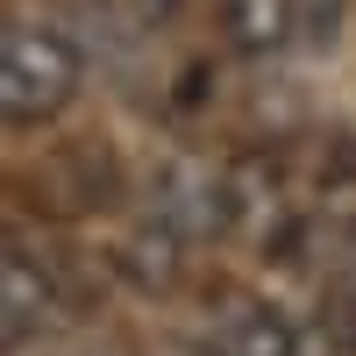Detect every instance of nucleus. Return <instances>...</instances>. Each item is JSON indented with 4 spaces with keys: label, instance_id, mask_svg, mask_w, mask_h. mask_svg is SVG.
<instances>
[{
    "label": "nucleus",
    "instance_id": "nucleus-1",
    "mask_svg": "<svg viewBox=\"0 0 356 356\" xmlns=\"http://www.w3.org/2000/svg\"><path fill=\"white\" fill-rule=\"evenodd\" d=\"M79 79H86V57L65 29L8 22V36H0V107H8V129L57 122L65 100L79 93Z\"/></svg>",
    "mask_w": 356,
    "mask_h": 356
},
{
    "label": "nucleus",
    "instance_id": "nucleus-2",
    "mask_svg": "<svg viewBox=\"0 0 356 356\" xmlns=\"http://www.w3.org/2000/svg\"><path fill=\"white\" fill-rule=\"evenodd\" d=\"M0 278H8V300H0V307H8V349L50 335L57 314H65V307H57V278H50L43 257H29L22 235H8V271H0Z\"/></svg>",
    "mask_w": 356,
    "mask_h": 356
},
{
    "label": "nucleus",
    "instance_id": "nucleus-3",
    "mask_svg": "<svg viewBox=\"0 0 356 356\" xmlns=\"http://www.w3.org/2000/svg\"><path fill=\"white\" fill-rule=\"evenodd\" d=\"M207 349H214V356H300L292 328H285L271 307H257V300L221 307V314H214V328H207Z\"/></svg>",
    "mask_w": 356,
    "mask_h": 356
},
{
    "label": "nucleus",
    "instance_id": "nucleus-4",
    "mask_svg": "<svg viewBox=\"0 0 356 356\" xmlns=\"http://www.w3.org/2000/svg\"><path fill=\"white\" fill-rule=\"evenodd\" d=\"M186 235H178L164 214H157V207H150V214H143L129 235H122V271L136 278V285H171L178 278V264H186Z\"/></svg>",
    "mask_w": 356,
    "mask_h": 356
},
{
    "label": "nucleus",
    "instance_id": "nucleus-5",
    "mask_svg": "<svg viewBox=\"0 0 356 356\" xmlns=\"http://www.w3.org/2000/svg\"><path fill=\"white\" fill-rule=\"evenodd\" d=\"M300 36V15L292 0H228V43L243 57H271Z\"/></svg>",
    "mask_w": 356,
    "mask_h": 356
},
{
    "label": "nucleus",
    "instance_id": "nucleus-6",
    "mask_svg": "<svg viewBox=\"0 0 356 356\" xmlns=\"http://www.w3.org/2000/svg\"><path fill=\"white\" fill-rule=\"evenodd\" d=\"M342 8H349V0H292V15H300V36H307V43H335Z\"/></svg>",
    "mask_w": 356,
    "mask_h": 356
}]
</instances>
